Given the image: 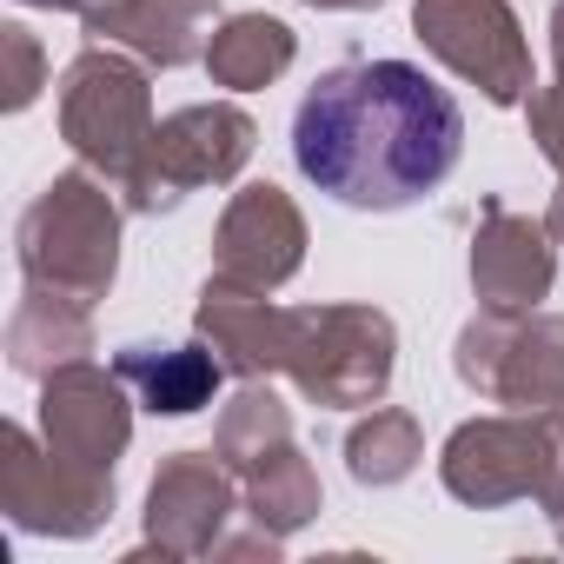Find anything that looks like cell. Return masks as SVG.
<instances>
[{"label":"cell","mask_w":564,"mask_h":564,"mask_svg":"<svg viewBox=\"0 0 564 564\" xmlns=\"http://www.w3.org/2000/svg\"><path fill=\"white\" fill-rule=\"evenodd\" d=\"M458 153L465 113L412 61H346L319 74L293 113L300 173L352 213L419 206L452 180Z\"/></svg>","instance_id":"cell-1"},{"label":"cell","mask_w":564,"mask_h":564,"mask_svg":"<svg viewBox=\"0 0 564 564\" xmlns=\"http://www.w3.org/2000/svg\"><path fill=\"white\" fill-rule=\"evenodd\" d=\"M120 219H127V206H120L113 180H100L94 166L54 173L14 226L21 279L47 286V293H67L80 306H100L120 279Z\"/></svg>","instance_id":"cell-2"},{"label":"cell","mask_w":564,"mask_h":564,"mask_svg":"<svg viewBox=\"0 0 564 564\" xmlns=\"http://www.w3.org/2000/svg\"><path fill=\"white\" fill-rule=\"evenodd\" d=\"M252 147H259V120L246 107H232V100H193V107L166 113L147 133L140 160L127 166V180L113 193H120L127 213L160 219V213H173L199 186H232L246 173Z\"/></svg>","instance_id":"cell-3"},{"label":"cell","mask_w":564,"mask_h":564,"mask_svg":"<svg viewBox=\"0 0 564 564\" xmlns=\"http://www.w3.org/2000/svg\"><path fill=\"white\" fill-rule=\"evenodd\" d=\"M399 326L379 306H293L286 372L293 392L319 412H359L392 392Z\"/></svg>","instance_id":"cell-4"},{"label":"cell","mask_w":564,"mask_h":564,"mask_svg":"<svg viewBox=\"0 0 564 564\" xmlns=\"http://www.w3.org/2000/svg\"><path fill=\"white\" fill-rule=\"evenodd\" d=\"M153 80L147 61H133L127 47H80L61 74V140L74 147L80 166H94L100 180H127V166L140 160L147 133H153Z\"/></svg>","instance_id":"cell-5"},{"label":"cell","mask_w":564,"mask_h":564,"mask_svg":"<svg viewBox=\"0 0 564 564\" xmlns=\"http://www.w3.org/2000/svg\"><path fill=\"white\" fill-rule=\"evenodd\" d=\"M452 372L465 392L505 412L564 405V313H471L452 339Z\"/></svg>","instance_id":"cell-6"},{"label":"cell","mask_w":564,"mask_h":564,"mask_svg":"<svg viewBox=\"0 0 564 564\" xmlns=\"http://www.w3.org/2000/svg\"><path fill=\"white\" fill-rule=\"evenodd\" d=\"M0 511L28 538H94L113 518V471L61 458L41 432L0 425Z\"/></svg>","instance_id":"cell-7"},{"label":"cell","mask_w":564,"mask_h":564,"mask_svg":"<svg viewBox=\"0 0 564 564\" xmlns=\"http://www.w3.org/2000/svg\"><path fill=\"white\" fill-rule=\"evenodd\" d=\"M412 34L438 67H452L491 107H524L538 87L531 41L511 0H412Z\"/></svg>","instance_id":"cell-8"},{"label":"cell","mask_w":564,"mask_h":564,"mask_svg":"<svg viewBox=\"0 0 564 564\" xmlns=\"http://www.w3.org/2000/svg\"><path fill=\"white\" fill-rule=\"evenodd\" d=\"M551 465V425L544 412H491V419H465L445 452H438V485L471 505V511H498L518 498H538Z\"/></svg>","instance_id":"cell-9"},{"label":"cell","mask_w":564,"mask_h":564,"mask_svg":"<svg viewBox=\"0 0 564 564\" xmlns=\"http://www.w3.org/2000/svg\"><path fill=\"white\" fill-rule=\"evenodd\" d=\"M232 511H246L239 505V478L226 471V458L219 452H173V458H160V471H153V485H147V544L133 551V564L140 557H213L219 551V538H226V524H232Z\"/></svg>","instance_id":"cell-10"},{"label":"cell","mask_w":564,"mask_h":564,"mask_svg":"<svg viewBox=\"0 0 564 564\" xmlns=\"http://www.w3.org/2000/svg\"><path fill=\"white\" fill-rule=\"evenodd\" d=\"M300 265H306L300 199L272 180L239 186L213 226V279H232V286H252V293H279Z\"/></svg>","instance_id":"cell-11"},{"label":"cell","mask_w":564,"mask_h":564,"mask_svg":"<svg viewBox=\"0 0 564 564\" xmlns=\"http://www.w3.org/2000/svg\"><path fill=\"white\" fill-rule=\"evenodd\" d=\"M41 438L94 471H120L133 445V386L94 359H74L41 379Z\"/></svg>","instance_id":"cell-12"},{"label":"cell","mask_w":564,"mask_h":564,"mask_svg":"<svg viewBox=\"0 0 564 564\" xmlns=\"http://www.w3.org/2000/svg\"><path fill=\"white\" fill-rule=\"evenodd\" d=\"M557 286V239L544 219L485 199L471 232V293L485 313H538Z\"/></svg>","instance_id":"cell-13"},{"label":"cell","mask_w":564,"mask_h":564,"mask_svg":"<svg viewBox=\"0 0 564 564\" xmlns=\"http://www.w3.org/2000/svg\"><path fill=\"white\" fill-rule=\"evenodd\" d=\"M193 333L226 359L232 379H279L286 372V339H293V306H272L252 286L232 279H206L193 306Z\"/></svg>","instance_id":"cell-14"},{"label":"cell","mask_w":564,"mask_h":564,"mask_svg":"<svg viewBox=\"0 0 564 564\" xmlns=\"http://www.w3.org/2000/svg\"><path fill=\"white\" fill-rule=\"evenodd\" d=\"M94 41L107 47H127L133 61L173 74V67H193L206 61V41L213 28L226 21L219 0H100L94 14H80Z\"/></svg>","instance_id":"cell-15"},{"label":"cell","mask_w":564,"mask_h":564,"mask_svg":"<svg viewBox=\"0 0 564 564\" xmlns=\"http://www.w3.org/2000/svg\"><path fill=\"white\" fill-rule=\"evenodd\" d=\"M113 372L133 386V399L153 412V419H193L219 399V386L232 379L226 359L206 346V339H186V346H160V339H133L113 352Z\"/></svg>","instance_id":"cell-16"},{"label":"cell","mask_w":564,"mask_h":564,"mask_svg":"<svg viewBox=\"0 0 564 564\" xmlns=\"http://www.w3.org/2000/svg\"><path fill=\"white\" fill-rule=\"evenodd\" d=\"M87 352H94V306L47 293V286H28L14 319H8V366L21 379H47Z\"/></svg>","instance_id":"cell-17"},{"label":"cell","mask_w":564,"mask_h":564,"mask_svg":"<svg viewBox=\"0 0 564 564\" xmlns=\"http://www.w3.org/2000/svg\"><path fill=\"white\" fill-rule=\"evenodd\" d=\"M293 61H300V34L279 14H226L213 28V41H206L199 67L226 94H259V87H272L279 74H286Z\"/></svg>","instance_id":"cell-18"},{"label":"cell","mask_w":564,"mask_h":564,"mask_svg":"<svg viewBox=\"0 0 564 564\" xmlns=\"http://www.w3.org/2000/svg\"><path fill=\"white\" fill-rule=\"evenodd\" d=\"M239 505H246L252 524H265V531H279V538H293V531H306V524L319 518L326 491H319V471H313V458L300 452V438L279 445V452H265L259 465L239 471Z\"/></svg>","instance_id":"cell-19"},{"label":"cell","mask_w":564,"mask_h":564,"mask_svg":"<svg viewBox=\"0 0 564 564\" xmlns=\"http://www.w3.org/2000/svg\"><path fill=\"white\" fill-rule=\"evenodd\" d=\"M293 445V405L272 392V379H239V392L219 405L213 419V452L226 458V471L239 478L246 465H259L265 452Z\"/></svg>","instance_id":"cell-20"},{"label":"cell","mask_w":564,"mask_h":564,"mask_svg":"<svg viewBox=\"0 0 564 564\" xmlns=\"http://www.w3.org/2000/svg\"><path fill=\"white\" fill-rule=\"evenodd\" d=\"M419 458H425V432L405 405H366V419L346 432V471L366 491L405 485L419 471Z\"/></svg>","instance_id":"cell-21"},{"label":"cell","mask_w":564,"mask_h":564,"mask_svg":"<svg viewBox=\"0 0 564 564\" xmlns=\"http://www.w3.org/2000/svg\"><path fill=\"white\" fill-rule=\"evenodd\" d=\"M524 127H531L538 153L551 160V173L564 180V0L551 8V80L531 87V100H524Z\"/></svg>","instance_id":"cell-22"},{"label":"cell","mask_w":564,"mask_h":564,"mask_svg":"<svg viewBox=\"0 0 564 564\" xmlns=\"http://www.w3.org/2000/svg\"><path fill=\"white\" fill-rule=\"evenodd\" d=\"M0 61H8V74H0V87H8V94H0V107L28 113L41 100V87H47V54H41L34 28H21V21L0 28Z\"/></svg>","instance_id":"cell-23"},{"label":"cell","mask_w":564,"mask_h":564,"mask_svg":"<svg viewBox=\"0 0 564 564\" xmlns=\"http://www.w3.org/2000/svg\"><path fill=\"white\" fill-rule=\"evenodd\" d=\"M544 425H551V465H544L538 505H544V518H551V538L564 544V405H557V412H544Z\"/></svg>","instance_id":"cell-24"},{"label":"cell","mask_w":564,"mask_h":564,"mask_svg":"<svg viewBox=\"0 0 564 564\" xmlns=\"http://www.w3.org/2000/svg\"><path fill=\"white\" fill-rule=\"evenodd\" d=\"M300 8H319V14H372L386 0H300Z\"/></svg>","instance_id":"cell-25"},{"label":"cell","mask_w":564,"mask_h":564,"mask_svg":"<svg viewBox=\"0 0 564 564\" xmlns=\"http://www.w3.org/2000/svg\"><path fill=\"white\" fill-rule=\"evenodd\" d=\"M544 232L564 246V180H557V193H551V206H544Z\"/></svg>","instance_id":"cell-26"},{"label":"cell","mask_w":564,"mask_h":564,"mask_svg":"<svg viewBox=\"0 0 564 564\" xmlns=\"http://www.w3.org/2000/svg\"><path fill=\"white\" fill-rule=\"evenodd\" d=\"M21 8H54V14H94L100 0H21Z\"/></svg>","instance_id":"cell-27"}]
</instances>
